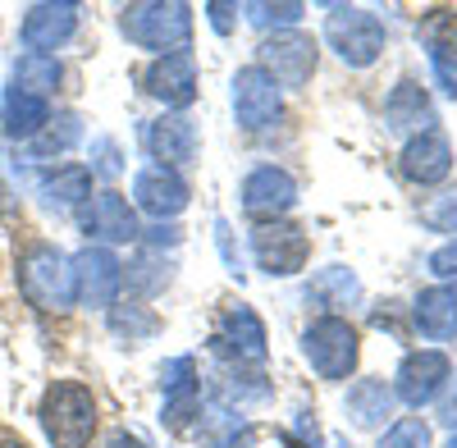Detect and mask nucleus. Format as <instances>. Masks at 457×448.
I'll return each instance as SVG.
<instances>
[{"mask_svg": "<svg viewBox=\"0 0 457 448\" xmlns=\"http://www.w3.org/2000/svg\"><path fill=\"white\" fill-rule=\"evenodd\" d=\"M120 32L142 51L179 55L193 42V5H183V0H133L120 10Z\"/></svg>", "mask_w": 457, "mask_h": 448, "instance_id": "f257e3e1", "label": "nucleus"}, {"mask_svg": "<svg viewBox=\"0 0 457 448\" xmlns=\"http://www.w3.org/2000/svg\"><path fill=\"white\" fill-rule=\"evenodd\" d=\"M37 417H42V430L55 448H87L96 435V398L79 380H55L42 394Z\"/></svg>", "mask_w": 457, "mask_h": 448, "instance_id": "f03ea898", "label": "nucleus"}, {"mask_svg": "<svg viewBox=\"0 0 457 448\" xmlns=\"http://www.w3.org/2000/svg\"><path fill=\"white\" fill-rule=\"evenodd\" d=\"M19 288L37 311H69L73 303H79V293H73V261L51 243H32L23 252Z\"/></svg>", "mask_w": 457, "mask_h": 448, "instance_id": "7ed1b4c3", "label": "nucleus"}, {"mask_svg": "<svg viewBox=\"0 0 457 448\" xmlns=\"http://www.w3.org/2000/svg\"><path fill=\"white\" fill-rule=\"evenodd\" d=\"M302 357L320 380H348L361 361V339L343 316H320L302 329Z\"/></svg>", "mask_w": 457, "mask_h": 448, "instance_id": "20e7f679", "label": "nucleus"}, {"mask_svg": "<svg viewBox=\"0 0 457 448\" xmlns=\"http://www.w3.org/2000/svg\"><path fill=\"white\" fill-rule=\"evenodd\" d=\"M325 42L348 69H370L379 55H385V23H379L370 10L334 5L329 19H325Z\"/></svg>", "mask_w": 457, "mask_h": 448, "instance_id": "39448f33", "label": "nucleus"}, {"mask_svg": "<svg viewBox=\"0 0 457 448\" xmlns=\"http://www.w3.org/2000/svg\"><path fill=\"white\" fill-rule=\"evenodd\" d=\"M252 256L256 266L270 275V279H288L307 266L312 256V234L293 220H270V224H256L252 229Z\"/></svg>", "mask_w": 457, "mask_h": 448, "instance_id": "423d86ee", "label": "nucleus"}, {"mask_svg": "<svg viewBox=\"0 0 457 448\" xmlns=\"http://www.w3.org/2000/svg\"><path fill=\"white\" fill-rule=\"evenodd\" d=\"M234 120L247 133H265L284 120V87L261 64L234 73Z\"/></svg>", "mask_w": 457, "mask_h": 448, "instance_id": "0eeeda50", "label": "nucleus"}, {"mask_svg": "<svg viewBox=\"0 0 457 448\" xmlns=\"http://www.w3.org/2000/svg\"><path fill=\"white\" fill-rule=\"evenodd\" d=\"M211 348H215L220 357H228V366H261L270 339H265V325H261V316H256L247 303H228V307L220 311V325H215Z\"/></svg>", "mask_w": 457, "mask_h": 448, "instance_id": "6e6552de", "label": "nucleus"}, {"mask_svg": "<svg viewBox=\"0 0 457 448\" xmlns=\"http://www.w3.org/2000/svg\"><path fill=\"white\" fill-rule=\"evenodd\" d=\"M161 389H165V407L161 421L174 435H187L202 417V376H197V357H170L161 366Z\"/></svg>", "mask_w": 457, "mask_h": 448, "instance_id": "1a4fd4ad", "label": "nucleus"}, {"mask_svg": "<svg viewBox=\"0 0 457 448\" xmlns=\"http://www.w3.org/2000/svg\"><path fill=\"white\" fill-rule=\"evenodd\" d=\"M73 261V293H79V303L83 307H114V297H120L124 288V266H120V256H114L110 247H83L79 256H69Z\"/></svg>", "mask_w": 457, "mask_h": 448, "instance_id": "9d476101", "label": "nucleus"}, {"mask_svg": "<svg viewBox=\"0 0 457 448\" xmlns=\"http://www.w3.org/2000/svg\"><path fill=\"white\" fill-rule=\"evenodd\" d=\"M453 380V366L439 348H416L398 361V376H394V398L407 402V407H426L439 398V389Z\"/></svg>", "mask_w": 457, "mask_h": 448, "instance_id": "9b49d317", "label": "nucleus"}, {"mask_svg": "<svg viewBox=\"0 0 457 448\" xmlns=\"http://www.w3.org/2000/svg\"><path fill=\"white\" fill-rule=\"evenodd\" d=\"M79 224H83L87 238H96V243H105V247H110V243H137V238H142V224H137L133 202H129L124 193H114V188L87 197V202L79 206Z\"/></svg>", "mask_w": 457, "mask_h": 448, "instance_id": "f8f14e48", "label": "nucleus"}, {"mask_svg": "<svg viewBox=\"0 0 457 448\" xmlns=\"http://www.w3.org/2000/svg\"><path fill=\"white\" fill-rule=\"evenodd\" d=\"M316 60H320V51L307 32H270L261 42V69L279 87H302L316 73Z\"/></svg>", "mask_w": 457, "mask_h": 448, "instance_id": "ddd939ff", "label": "nucleus"}, {"mask_svg": "<svg viewBox=\"0 0 457 448\" xmlns=\"http://www.w3.org/2000/svg\"><path fill=\"white\" fill-rule=\"evenodd\" d=\"M297 206V178L279 165H256L247 178H243V211L256 220V224H270V220H284L288 211Z\"/></svg>", "mask_w": 457, "mask_h": 448, "instance_id": "4468645a", "label": "nucleus"}, {"mask_svg": "<svg viewBox=\"0 0 457 448\" xmlns=\"http://www.w3.org/2000/svg\"><path fill=\"white\" fill-rule=\"evenodd\" d=\"M398 170L407 183L416 188H435L453 174V142L444 137V129H426V133H411L403 156H398Z\"/></svg>", "mask_w": 457, "mask_h": 448, "instance_id": "2eb2a0df", "label": "nucleus"}, {"mask_svg": "<svg viewBox=\"0 0 457 448\" xmlns=\"http://www.w3.org/2000/svg\"><path fill=\"white\" fill-rule=\"evenodd\" d=\"M142 92L165 101L170 110H187L197 101V60L179 51V55H156L142 73Z\"/></svg>", "mask_w": 457, "mask_h": 448, "instance_id": "dca6fc26", "label": "nucleus"}, {"mask_svg": "<svg viewBox=\"0 0 457 448\" xmlns=\"http://www.w3.org/2000/svg\"><path fill=\"white\" fill-rule=\"evenodd\" d=\"M187 183L179 170H165V165H142L137 178H133V211H146V215H156L161 224L183 215L187 211Z\"/></svg>", "mask_w": 457, "mask_h": 448, "instance_id": "f3484780", "label": "nucleus"}, {"mask_svg": "<svg viewBox=\"0 0 457 448\" xmlns=\"http://www.w3.org/2000/svg\"><path fill=\"white\" fill-rule=\"evenodd\" d=\"M19 32H23V46L32 55H51V51L73 42V32H79V5H69V0L51 5V0H42V5H32L23 14Z\"/></svg>", "mask_w": 457, "mask_h": 448, "instance_id": "a211bd4d", "label": "nucleus"}, {"mask_svg": "<svg viewBox=\"0 0 457 448\" xmlns=\"http://www.w3.org/2000/svg\"><path fill=\"white\" fill-rule=\"evenodd\" d=\"M142 142H146V152L156 165L165 170H183L187 161L197 156V129L187 115H161V120H151L142 129Z\"/></svg>", "mask_w": 457, "mask_h": 448, "instance_id": "6ab92c4d", "label": "nucleus"}, {"mask_svg": "<svg viewBox=\"0 0 457 448\" xmlns=\"http://www.w3.org/2000/svg\"><path fill=\"white\" fill-rule=\"evenodd\" d=\"M416 42L426 46L435 79H457V10L435 5L416 23Z\"/></svg>", "mask_w": 457, "mask_h": 448, "instance_id": "aec40b11", "label": "nucleus"}, {"mask_svg": "<svg viewBox=\"0 0 457 448\" xmlns=\"http://www.w3.org/2000/svg\"><path fill=\"white\" fill-rule=\"evenodd\" d=\"M385 124L394 133H426V129H435V105H430L426 87L416 79H403L385 96Z\"/></svg>", "mask_w": 457, "mask_h": 448, "instance_id": "412c9836", "label": "nucleus"}, {"mask_svg": "<svg viewBox=\"0 0 457 448\" xmlns=\"http://www.w3.org/2000/svg\"><path fill=\"white\" fill-rule=\"evenodd\" d=\"M411 325L426 334V339L444 344V339H457V293L435 284V288H421L411 303Z\"/></svg>", "mask_w": 457, "mask_h": 448, "instance_id": "4be33fe9", "label": "nucleus"}, {"mask_svg": "<svg viewBox=\"0 0 457 448\" xmlns=\"http://www.w3.org/2000/svg\"><path fill=\"white\" fill-rule=\"evenodd\" d=\"M46 120H51V101L28 96L19 87H5V96H0V129H5V137L32 142Z\"/></svg>", "mask_w": 457, "mask_h": 448, "instance_id": "5701e85b", "label": "nucleus"}, {"mask_svg": "<svg viewBox=\"0 0 457 448\" xmlns=\"http://www.w3.org/2000/svg\"><path fill=\"white\" fill-rule=\"evenodd\" d=\"M37 193L51 211H79L92 197V170L87 165H55L51 174L37 178Z\"/></svg>", "mask_w": 457, "mask_h": 448, "instance_id": "b1692460", "label": "nucleus"}, {"mask_svg": "<svg viewBox=\"0 0 457 448\" xmlns=\"http://www.w3.org/2000/svg\"><path fill=\"white\" fill-rule=\"evenodd\" d=\"M394 407H398V398L385 380H357L348 389V421L357 430H379L394 417Z\"/></svg>", "mask_w": 457, "mask_h": 448, "instance_id": "393cba45", "label": "nucleus"}, {"mask_svg": "<svg viewBox=\"0 0 457 448\" xmlns=\"http://www.w3.org/2000/svg\"><path fill=\"white\" fill-rule=\"evenodd\" d=\"M307 303H316V307H357L361 303V279L348 270V266H325V270H316L312 275V284H307Z\"/></svg>", "mask_w": 457, "mask_h": 448, "instance_id": "a878e982", "label": "nucleus"}, {"mask_svg": "<svg viewBox=\"0 0 457 448\" xmlns=\"http://www.w3.org/2000/svg\"><path fill=\"white\" fill-rule=\"evenodd\" d=\"M10 87H19V92H28V96L51 101V92L60 87V60H55V55H32V51H23V55L14 60V79H10Z\"/></svg>", "mask_w": 457, "mask_h": 448, "instance_id": "bb28decb", "label": "nucleus"}, {"mask_svg": "<svg viewBox=\"0 0 457 448\" xmlns=\"http://www.w3.org/2000/svg\"><path fill=\"white\" fill-rule=\"evenodd\" d=\"M79 142H83V120L73 115V110H60V115H51V120L42 124V133H37L28 146H32V156L51 161V156H64V152H73Z\"/></svg>", "mask_w": 457, "mask_h": 448, "instance_id": "cd10ccee", "label": "nucleus"}, {"mask_svg": "<svg viewBox=\"0 0 457 448\" xmlns=\"http://www.w3.org/2000/svg\"><path fill=\"white\" fill-rule=\"evenodd\" d=\"M105 325H110V334L120 344H146V339H156V334H161V316L137 307V303H114L105 311Z\"/></svg>", "mask_w": 457, "mask_h": 448, "instance_id": "c85d7f7f", "label": "nucleus"}, {"mask_svg": "<svg viewBox=\"0 0 457 448\" xmlns=\"http://www.w3.org/2000/svg\"><path fill=\"white\" fill-rule=\"evenodd\" d=\"M170 279H174V261H165L161 252H142L124 266V288L137 297H156Z\"/></svg>", "mask_w": 457, "mask_h": 448, "instance_id": "c756f323", "label": "nucleus"}, {"mask_svg": "<svg viewBox=\"0 0 457 448\" xmlns=\"http://www.w3.org/2000/svg\"><path fill=\"white\" fill-rule=\"evenodd\" d=\"M252 28H279V32H293L302 23V14H307V5L302 0H247V5L238 10Z\"/></svg>", "mask_w": 457, "mask_h": 448, "instance_id": "7c9ffc66", "label": "nucleus"}, {"mask_svg": "<svg viewBox=\"0 0 457 448\" xmlns=\"http://www.w3.org/2000/svg\"><path fill=\"white\" fill-rule=\"evenodd\" d=\"M430 444H435V435L421 417H403L379 435V448H430Z\"/></svg>", "mask_w": 457, "mask_h": 448, "instance_id": "2f4dec72", "label": "nucleus"}, {"mask_svg": "<svg viewBox=\"0 0 457 448\" xmlns=\"http://www.w3.org/2000/svg\"><path fill=\"white\" fill-rule=\"evenodd\" d=\"M421 224H430L435 234H457V193L430 197V202L421 206Z\"/></svg>", "mask_w": 457, "mask_h": 448, "instance_id": "473e14b6", "label": "nucleus"}, {"mask_svg": "<svg viewBox=\"0 0 457 448\" xmlns=\"http://www.w3.org/2000/svg\"><path fill=\"white\" fill-rule=\"evenodd\" d=\"M87 170L101 174V178H120V174H124L120 142H114V137H96V142H92V165H87Z\"/></svg>", "mask_w": 457, "mask_h": 448, "instance_id": "72a5a7b5", "label": "nucleus"}, {"mask_svg": "<svg viewBox=\"0 0 457 448\" xmlns=\"http://www.w3.org/2000/svg\"><path fill=\"white\" fill-rule=\"evenodd\" d=\"M430 275H435L444 288L457 293V243H444V247L430 252Z\"/></svg>", "mask_w": 457, "mask_h": 448, "instance_id": "f704fd0d", "label": "nucleus"}, {"mask_svg": "<svg viewBox=\"0 0 457 448\" xmlns=\"http://www.w3.org/2000/svg\"><path fill=\"white\" fill-rule=\"evenodd\" d=\"M142 238L151 243V252H161V247H179L183 229H179V224H151V229H142Z\"/></svg>", "mask_w": 457, "mask_h": 448, "instance_id": "c9c22d12", "label": "nucleus"}, {"mask_svg": "<svg viewBox=\"0 0 457 448\" xmlns=\"http://www.w3.org/2000/svg\"><path fill=\"white\" fill-rule=\"evenodd\" d=\"M215 243H220V252H224L228 275H243V261H238V252H234V234H228V220H215Z\"/></svg>", "mask_w": 457, "mask_h": 448, "instance_id": "e433bc0d", "label": "nucleus"}, {"mask_svg": "<svg viewBox=\"0 0 457 448\" xmlns=\"http://www.w3.org/2000/svg\"><path fill=\"white\" fill-rule=\"evenodd\" d=\"M252 444V426L247 421H228V430L220 439H211L206 448H247Z\"/></svg>", "mask_w": 457, "mask_h": 448, "instance_id": "4c0bfd02", "label": "nucleus"}, {"mask_svg": "<svg viewBox=\"0 0 457 448\" xmlns=\"http://www.w3.org/2000/svg\"><path fill=\"white\" fill-rule=\"evenodd\" d=\"M234 14H238V5H220V0H211V5H206V19H211V28L220 37L234 32Z\"/></svg>", "mask_w": 457, "mask_h": 448, "instance_id": "58836bf2", "label": "nucleus"}, {"mask_svg": "<svg viewBox=\"0 0 457 448\" xmlns=\"http://www.w3.org/2000/svg\"><path fill=\"white\" fill-rule=\"evenodd\" d=\"M101 448H146V444H142L137 435H129V430H114V435H110Z\"/></svg>", "mask_w": 457, "mask_h": 448, "instance_id": "ea45409f", "label": "nucleus"}, {"mask_svg": "<svg viewBox=\"0 0 457 448\" xmlns=\"http://www.w3.org/2000/svg\"><path fill=\"white\" fill-rule=\"evenodd\" d=\"M439 421H444V426H453V430H457V394H453V398H448V402H444V407H439Z\"/></svg>", "mask_w": 457, "mask_h": 448, "instance_id": "a19ab883", "label": "nucleus"}, {"mask_svg": "<svg viewBox=\"0 0 457 448\" xmlns=\"http://www.w3.org/2000/svg\"><path fill=\"white\" fill-rule=\"evenodd\" d=\"M10 211H14V202H10V188L0 183V215H10Z\"/></svg>", "mask_w": 457, "mask_h": 448, "instance_id": "79ce46f5", "label": "nucleus"}, {"mask_svg": "<svg viewBox=\"0 0 457 448\" xmlns=\"http://www.w3.org/2000/svg\"><path fill=\"white\" fill-rule=\"evenodd\" d=\"M0 448H23L19 439H0Z\"/></svg>", "mask_w": 457, "mask_h": 448, "instance_id": "37998d69", "label": "nucleus"}, {"mask_svg": "<svg viewBox=\"0 0 457 448\" xmlns=\"http://www.w3.org/2000/svg\"><path fill=\"white\" fill-rule=\"evenodd\" d=\"M448 448H457V430H453V439H448Z\"/></svg>", "mask_w": 457, "mask_h": 448, "instance_id": "c03bdc74", "label": "nucleus"}]
</instances>
